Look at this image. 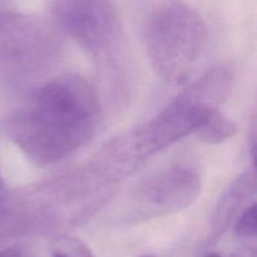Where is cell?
Returning a JSON list of instances; mask_svg holds the SVG:
<instances>
[{
  "mask_svg": "<svg viewBox=\"0 0 257 257\" xmlns=\"http://www.w3.org/2000/svg\"><path fill=\"white\" fill-rule=\"evenodd\" d=\"M97 90L79 74L48 80L9 120V135L39 166L59 162L92 138L99 118Z\"/></svg>",
  "mask_w": 257,
  "mask_h": 257,
  "instance_id": "obj_1",
  "label": "cell"
},
{
  "mask_svg": "<svg viewBox=\"0 0 257 257\" xmlns=\"http://www.w3.org/2000/svg\"><path fill=\"white\" fill-rule=\"evenodd\" d=\"M233 74L227 67H215L177 95L160 114L112 143L108 155L117 166L130 167L195 133L206 118L220 109L232 92Z\"/></svg>",
  "mask_w": 257,
  "mask_h": 257,
  "instance_id": "obj_2",
  "label": "cell"
},
{
  "mask_svg": "<svg viewBox=\"0 0 257 257\" xmlns=\"http://www.w3.org/2000/svg\"><path fill=\"white\" fill-rule=\"evenodd\" d=\"M207 40V28L190 4L166 2L157 5L145 25V45L158 77L173 85L192 75Z\"/></svg>",
  "mask_w": 257,
  "mask_h": 257,
  "instance_id": "obj_3",
  "label": "cell"
},
{
  "mask_svg": "<svg viewBox=\"0 0 257 257\" xmlns=\"http://www.w3.org/2000/svg\"><path fill=\"white\" fill-rule=\"evenodd\" d=\"M50 12L58 25L83 48L103 53L114 43L118 33V17L109 2L67 0L50 4Z\"/></svg>",
  "mask_w": 257,
  "mask_h": 257,
  "instance_id": "obj_4",
  "label": "cell"
},
{
  "mask_svg": "<svg viewBox=\"0 0 257 257\" xmlns=\"http://www.w3.org/2000/svg\"><path fill=\"white\" fill-rule=\"evenodd\" d=\"M202 188L197 168L187 163L171 166L140 186L135 202L142 218L180 212L195 202Z\"/></svg>",
  "mask_w": 257,
  "mask_h": 257,
  "instance_id": "obj_5",
  "label": "cell"
},
{
  "mask_svg": "<svg viewBox=\"0 0 257 257\" xmlns=\"http://www.w3.org/2000/svg\"><path fill=\"white\" fill-rule=\"evenodd\" d=\"M255 193L256 172L255 166H252L232 181L218 200L211 218L210 235L206 241V246L213 245L225 235L230 226L235 223L240 213L247 207L246 203L253 197Z\"/></svg>",
  "mask_w": 257,
  "mask_h": 257,
  "instance_id": "obj_6",
  "label": "cell"
},
{
  "mask_svg": "<svg viewBox=\"0 0 257 257\" xmlns=\"http://www.w3.org/2000/svg\"><path fill=\"white\" fill-rule=\"evenodd\" d=\"M237 132V125L226 117L220 109L213 110L205 122L196 131V136L201 141L210 145H218L232 138Z\"/></svg>",
  "mask_w": 257,
  "mask_h": 257,
  "instance_id": "obj_7",
  "label": "cell"
},
{
  "mask_svg": "<svg viewBox=\"0 0 257 257\" xmlns=\"http://www.w3.org/2000/svg\"><path fill=\"white\" fill-rule=\"evenodd\" d=\"M53 257H94L88 246L73 236H59L53 241Z\"/></svg>",
  "mask_w": 257,
  "mask_h": 257,
  "instance_id": "obj_8",
  "label": "cell"
},
{
  "mask_svg": "<svg viewBox=\"0 0 257 257\" xmlns=\"http://www.w3.org/2000/svg\"><path fill=\"white\" fill-rule=\"evenodd\" d=\"M233 233L238 238H250L256 236V203L252 202L245 208L233 223Z\"/></svg>",
  "mask_w": 257,
  "mask_h": 257,
  "instance_id": "obj_9",
  "label": "cell"
},
{
  "mask_svg": "<svg viewBox=\"0 0 257 257\" xmlns=\"http://www.w3.org/2000/svg\"><path fill=\"white\" fill-rule=\"evenodd\" d=\"M5 202H7V191H5L4 180L2 177V172H0V212L4 208Z\"/></svg>",
  "mask_w": 257,
  "mask_h": 257,
  "instance_id": "obj_10",
  "label": "cell"
},
{
  "mask_svg": "<svg viewBox=\"0 0 257 257\" xmlns=\"http://www.w3.org/2000/svg\"><path fill=\"white\" fill-rule=\"evenodd\" d=\"M0 257H22V255H20L19 250H17V248L9 247L0 251Z\"/></svg>",
  "mask_w": 257,
  "mask_h": 257,
  "instance_id": "obj_11",
  "label": "cell"
},
{
  "mask_svg": "<svg viewBox=\"0 0 257 257\" xmlns=\"http://www.w3.org/2000/svg\"><path fill=\"white\" fill-rule=\"evenodd\" d=\"M231 257H256V253H255V250H251V251H246V252L236 253V255H232Z\"/></svg>",
  "mask_w": 257,
  "mask_h": 257,
  "instance_id": "obj_12",
  "label": "cell"
},
{
  "mask_svg": "<svg viewBox=\"0 0 257 257\" xmlns=\"http://www.w3.org/2000/svg\"><path fill=\"white\" fill-rule=\"evenodd\" d=\"M4 22H5V15L0 13V27H2L3 23H4Z\"/></svg>",
  "mask_w": 257,
  "mask_h": 257,
  "instance_id": "obj_13",
  "label": "cell"
},
{
  "mask_svg": "<svg viewBox=\"0 0 257 257\" xmlns=\"http://www.w3.org/2000/svg\"><path fill=\"white\" fill-rule=\"evenodd\" d=\"M205 257H222V256L218 255V253H208V255H206Z\"/></svg>",
  "mask_w": 257,
  "mask_h": 257,
  "instance_id": "obj_14",
  "label": "cell"
},
{
  "mask_svg": "<svg viewBox=\"0 0 257 257\" xmlns=\"http://www.w3.org/2000/svg\"><path fill=\"white\" fill-rule=\"evenodd\" d=\"M143 257H153V256H143Z\"/></svg>",
  "mask_w": 257,
  "mask_h": 257,
  "instance_id": "obj_15",
  "label": "cell"
}]
</instances>
